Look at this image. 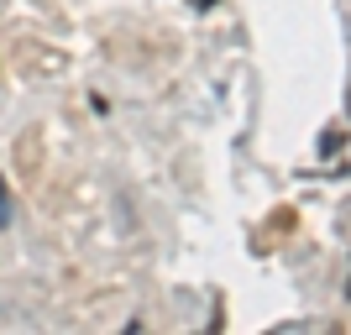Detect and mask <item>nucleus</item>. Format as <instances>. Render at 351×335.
<instances>
[{"label": "nucleus", "instance_id": "f257e3e1", "mask_svg": "<svg viewBox=\"0 0 351 335\" xmlns=\"http://www.w3.org/2000/svg\"><path fill=\"white\" fill-rule=\"evenodd\" d=\"M320 158H325V168H330V173L351 168V162H346V126H341V121H330V132L320 136Z\"/></svg>", "mask_w": 351, "mask_h": 335}, {"label": "nucleus", "instance_id": "f03ea898", "mask_svg": "<svg viewBox=\"0 0 351 335\" xmlns=\"http://www.w3.org/2000/svg\"><path fill=\"white\" fill-rule=\"evenodd\" d=\"M11 220V189H5V178H0V225Z\"/></svg>", "mask_w": 351, "mask_h": 335}, {"label": "nucleus", "instance_id": "7ed1b4c3", "mask_svg": "<svg viewBox=\"0 0 351 335\" xmlns=\"http://www.w3.org/2000/svg\"><path fill=\"white\" fill-rule=\"evenodd\" d=\"M346 299H351V277H346Z\"/></svg>", "mask_w": 351, "mask_h": 335}]
</instances>
